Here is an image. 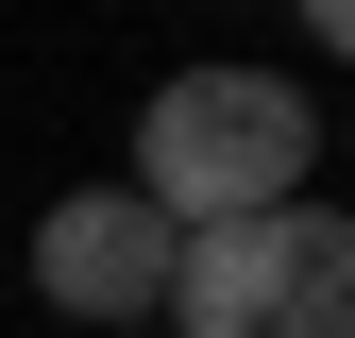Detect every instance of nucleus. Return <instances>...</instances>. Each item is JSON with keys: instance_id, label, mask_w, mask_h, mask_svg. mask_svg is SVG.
<instances>
[{"instance_id": "nucleus-3", "label": "nucleus", "mask_w": 355, "mask_h": 338, "mask_svg": "<svg viewBox=\"0 0 355 338\" xmlns=\"http://www.w3.org/2000/svg\"><path fill=\"white\" fill-rule=\"evenodd\" d=\"M169 254L187 237H169L136 186H68L51 220H34V305L51 321H153L169 305Z\"/></svg>"}, {"instance_id": "nucleus-2", "label": "nucleus", "mask_w": 355, "mask_h": 338, "mask_svg": "<svg viewBox=\"0 0 355 338\" xmlns=\"http://www.w3.org/2000/svg\"><path fill=\"white\" fill-rule=\"evenodd\" d=\"M169 321L187 338H355V220L338 203H271L169 254Z\"/></svg>"}, {"instance_id": "nucleus-1", "label": "nucleus", "mask_w": 355, "mask_h": 338, "mask_svg": "<svg viewBox=\"0 0 355 338\" xmlns=\"http://www.w3.org/2000/svg\"><path fill=\"white\" fill-rule=\"evenodd\" d=\"M136 203L169 237L271 220V203H322V102L288 68H169L136 102Z\"/></svg>"}]
</instances>
